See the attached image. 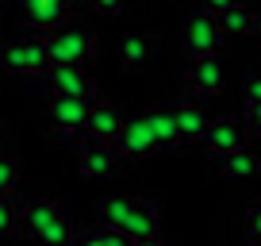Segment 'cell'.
Segmentation results:
<instances>
[{
    "mask_svg": "<svg viewBox=\"0 0 261 246\" xmlns=\"http://www.w3.org/2000/svg\"><path fill=\"white\" fill-rule=\"evenodd\" d=\"M19 235L23 238H35V242H73L77 231L73 223L65 219L62 204L54 200H31V204L19 208Z\"/></svg>",
    "mask_w": 261,
    "mask_h": 246,
    "instance_id": "1",
    "label": "cell"
},
{
    "mask_svg": "<svg viewBox=\"0 0 261 246\" xmlns=\"http://www.w3.org/2000/svg\"><path fill=\"white\" fill-rule=\"evenodd\" d=\"M92 50H96V42H92V31L89 27H50L46 35V58L50 66H89Z\"/></svg>",
    "mask_w": 261,
    "mask_h": 246,
    "instance_id": "2",
    "label": "cell"
},
{
    "mask_svg": "<svg viewBox=\"0 0 261 246\" xmlns=\"http://www.w3.org/2000/svg\"><path fill=\"white\" fill-rule=\"evenodd\" d=\"M46 66H50L46 39H39V35H27V39H16V42L0 46V69L12 73V77H35Z\"/></svg>",
    "mask_w": 261,
    "mask_h": 246,
    "instance_id": "3",
    "label": "cell"
},
{
    "mask_svg": "<svg viewBox=\"0 0 261 246\" xmlns=\"http://www.w3.org/2000/svg\"><path fill=\"white\" fill-rule=\"evenodd\" d=\"M180 42H185V50H188L192 58H200V54H219V46H223L219 16H215L212 8H196L192 16L185 19V35H180Z\"/></svg>",
    "mask_w": 261,
    "mask_h": 246,
    "instance_id": "4",
    "label": "cell"
},
{
    "mask_svg": "<svg viewBox=\"0 0 261 246\" xmlns=\"http://www.w3.org/2000/svg\"><path fill=\"white\" fill-rule=\"evenodd\" d=\"M96 96H50L46 104V123L58 135H81L85 131V115H89V104Z\"/></svg>",
    "mask_w": 261,
    "mask_h": 246,
    "instance_id": "5",
    "label": "cell"
},
{
    "mask_svg": "<svg viewBox=\"0 0 261 246\" xmlns=\"http://www.w3.org/2000/svg\"><path fill=\"white\" fill-rule=\"evenodd\" d=\"M246 139H250V131H246L242 119L219 115V119H207L204 135H200L196 142H200L207 154H227V150H234V146H246Z\"/></svg>",
    "mask_w": 261,
    "mask_h": 246,
    "instance_id": "6",
    "label": "cell"
},
{
    "mask_svg": "<svg viewBox=\"0 0 261 246\" xmlns=\"http://www.w3.org/2000/svg\"><path fill=\"white\" fill-rule=\"evenodd\" d=\"M223 85H227V73H223L219 54H200L185 73V89L192 96H219Z\"/></svg>",
    "mask_w": 261,
    "mask_h": 246,
    "instance_id": "7",
    "label": "cell"
},
{
    "mask_svg": "<svg viewBox=\"0 0 261 246\" xmlns=\"http://www.w3.org/2000/svg\"><path fill=\"white\" fill-rule=\"evenodd\" d=\"M77 169H81L85 177H96V181L115 177V169H119V150H115V142L89 139L77 150Z\"/></svg>",
    "mask_w": 261,
    "mask_h": 246,
    "instance_id": "8",
    "label": "cell"
},
{
    "mask_svg": "<svg viewBox=\"0 0 261 246\" xmlns=\"http://www.w3.org/2000/svg\"><path fill=\"white\" fill-rule=\"evenodd\" d=\"M123 235H127V242H158L162 212H158L154 200H130V212L123 219Z\"/></svg>",
    "mask_w": 261,
    "mask_h": 246,
    "instance_id": "9",
    "label": "cell"
},
{
    "mask_svg": "<svg viewBox=\"0 0 261 246\" xmlns=\"http://www.w3.org/2000/svg\"><path fill=\"white\" fill-rule=\"evenodd\" d=\"M46 85L58 96H96V77L85 66H46Z\"/></svg>",
    "mask_w": 261,
    "mask_h": 246,
    "instance_id": "10",
    "label": "cell"
},
{
    "mask_svg": "<svg viewBox=\"0 0 261 246\" xmlns=\"http://www.w3.org/2000/svg\"><path fill=\"white\" fill-rule=\"evenodd\" d=\"M123 108L112 104V100H92L89 104V115H85V135L89 139H104V142H115V135L123 131Z\"/></svg>",
    "mask_w": 261,
    "mask_h": 246,
    "instance_id": "11",
    "label": "cell"
},
{
    "mask_svg": "<svg viewBox=\"0 0 261 246\" xmlns=\"http://www.w3.org/2000/svg\"><path fill=\"white\" fill-rule=\"evenodd\" d=\"M115 150H119V158H146V154H154L158 142H154V131H150L146 115L123 123V131L115 135Z\"/></svg>",
    "mask_w": 261,
    "mask_h": 246,
    "instance_id": "12",
    "label": "cell"
},
{
    "mask_svg": "<svg viewBox=\"0 0 261 246\" xmlns=\"http://www.w3.org/2000/svg\"><path fill=\"white\" fill-rule=\"evenodd\" d=\"M219 158H223L219 169H223L227 181H253L261 173V154L250 150V146H234V150H227V154H219Z\"/></svg>",
    "mask_w": 261,
    "mask_h": 246,
    "instance_id": "13",
    "label": "cell"
},
{
    "mask_svg": "<svg viewBox=\"0 0 261 246\" xmlns=\"http://www.w3.org/2000/svg\"><path fill=\"white\" fill-rule=\"evenodd\" d=\"M65 16H69V8L62 0H23V19L35 31H50V27L65 23Z\"/></svg>",
    "mask_w": 261,
    "mask_h": 246,
    "instance_id": "14",
    "label": "cell"
},
{
    "mask_svg": "<svg viewBox=\"0 0 261 246\" xmlns=\"http://www.w3.org/2000/svg\"><path fill=\"white\" fill-rule=\"evenodd\" d=\"M150 58H154V39H150V35L135 31V35H127V39L119 42V62H123L127 73H142Z\"/></svg>",
    "mask_w": 261,
    "mask_h": 246,
    "instance_id": "15",
    "label": "cell"
},
{
    "mask_svg": "<svg viewBox=\"0 0 261 246\" xmlns=\"http://www.w3.org/2000/svg\"><path fill=\"white\" fill-rule=\"evenodd\" d=\"M146 119H150V131H154L158 150H177L180 146V131H177V119H173V108L146 112Z\"/></svg>",
    "mask_w": 261,
    "mask_h": 246,
    "instance_id": "16",
    "label": "cell"
},
{
    "mask_svg": "<svg viewBox=\"0 0 261 246\" xmlns=\"http://www.w3.org/2000/svg\"><path fill=\"white\" fill-rule=\"evenodd\" d=\"M173 119H177V131H180V142H196L207 127V112L196 104H177L173 108Z\"/></svg>",
    "mask_w": 261,
    "mask_h": 246,
    "instance_id": "17",
    "label": "cell"
},
{
    "mask_svg": "<svg viewBox=\"0 0 261 246\" xmlns=\"http://www.w3.org/2000/svg\"><path fill=\"white\" fill-rule=\"evenodd\" d=\"M223 27V39H238V35H253V16L242 8V4H230V8L215 12Z\"/></svg>",
    "mask_w": 261,
    "mask_h": 246,
    "instance_id": "18",
    "label": "cell"
},
{
    "mask_svg": "<svg viewBox=\"0 0 261 246\" xmlns=\"http://www.w3.org/2000/svg\"><path fill=\"white\" fill-rule=\"evenodd\" d=\"M73 242H85V246H127V235L119 227H108V223H96L89 231H77Z\"/></svg>",
    "mask_w": 261,
    "mask_h": 246,
    "instance_id": "19",
    "label": "cell"
},
{
    "mask_svg": "<svg viewBox=\"0 0 261 246\" xmlns=\"http://www.w3.org/2000/svg\"><path fill=\"white\" fill-rule=\"evenodd\" d=\"M127 212H130V196H104V200H100V208H96L100 223H108V227H119V231H123V219H127Z\"/></svg>",
    "mask_w": 261,
    "mask_h": 246,
    "instance_id": "20",
    "label": "cell"
},
{
    "mask_svg": "<svg viewBox=\"0 0 261 246\" xmlns=\"http://www.w3.org/2000/svg\"><path fill=\"white\" fill-rule=\"evenodd\" d=\"M16 189H19V165H16V158L0 154V200L12 196Z\"/></svg>",
    "mask_w": 261,
    "mask_h": 246,
    "instance_id": "21",
    "label": "cell"
},
{
    "mask_svg": "<svg viewBox=\"0 0 261 246\" xmlns=\"http://www.w3.org/2000/svg\"><path fill=\"white\" fill-rule=\"evenodd\" d=\"M8 235H19V208L12 204V196L0 200V238Z\"/></svg>",
    "mask_w": 261,
    "mask_h": 246,
    "instance_id": "22",
    "label": "cell"
},
{
    "mask_svg": "<svg viewBox=\"0 0 261 246\" xmlns=\"http://www.w3.org/2000/svg\"><path fill=\"white\" fill-rule=\"evenodd\" d=\"M246 238H250V242H261V200L246 204Z\"/></svg>",
    "mask_w": 261,
    "mask_h": 246,
    "instance_id": "23",
    "label": "cell"
},
{
    "mask_svg": "<svg viewBox=\"0 0 261 246\" xmlns=\"http://www.w3.org/2000/svg\"><path fill=\"white\" fill-rule=\"evenodd\" d=\"M242 123H246V131H250L253 139H261V100H246V115H242Z\"/></svg>",
    "mask_w": 261,
    "mask_h": 246,
    "instance_id": "24",
    "label": "cell"
},
{
    "mask_svg": "<svg viewBox=\"0 0 261 246\" xmlns=\"http://www.w3.org/2000/svg\"><path fill=\"white\" fill-rule=\"evenodd\" d=\"M242 92H246V100H261V69H257V73H246Z\"/></svg>",
    "mask_w": 261,
    "mask_h": 246,
    "instance_id": "25",
    "label": "cell"
},
{
    "mask_svg": "<svg viewBox=\"0 0 261 246\" xmlns=\"http://www.w3.org/2000/svg\"><path fill=\"white\" fill-rule=\"evenodd\" d=\"M92 12H100V16H119L123 12V0H89Z\"/></svg>",
    "mask_w": 261,
    "mask_h": 246,
    "instance_id": "26",
    "label": "cell"
},
{
    "mask_svg": "<svg viewBox=\"0 0 261 246\" xmlns=\"http://www.w3.org/2000/svg\"><path fill=\"white\" fill-rule=\"evenodd\" d=\"M230 4H238V0H204V8H212V12H223V8H230Z\"/></svg>",
    "mask_w": 261,
    "mask_h": 246,
    "instance_id": "27",
    "label": "cell"
},
{
    "mask_svg": "<svg viewBox=\"0 0 261 246\" xmlns=\"http://www.w3.org/2000/svg\"><path fill=\"white\" fill-rule=\"evenodd\" d=\"M62 4H65V8H69V12H77V8H85L89 0H62Z\"/></svg>",
    "mask_w": 261,
    "mask_h": 246,
    "instance_id": "28",
    "label": "cell"
},
{
    "mask_svg": "<svg viewBox=\"0 0 261 246\" xmlns=\"http://www.w3.org/2000/svg\"><path fill=\"white\" fill-rule=\"evenodd\" d=\"M8 150V131H4V123H0V154Z\"/></svg>",
    "mask_w": 261,
    "mask_h": 246,
    "instance_id": "29",
    "label": "cell"
},
{
    "mask_svg": "<svg viewBox=\"0 0 261 246\" xmlns=\"http://www.w3.org/2000/svg\"><path fill=\"white\" fill-rule=\"evenodd\" d=\"M253 35L261 39V16H253Z\"/></svg>",
    "mask_w": 261,
    "mask_h": 246,
    "instance_id": "30",
    "label": "cell"
}]
</instances>
